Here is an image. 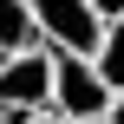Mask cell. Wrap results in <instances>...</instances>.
Returning <instances> with one entry per match:
<instances>
[{"mask_svg": "<svg viewBox=\"0 0 124 124\" xmlns=\"http://www.w3.org/2000/svg\"><path fill=\"white\" fill-rule=\"evenodd\" d=\"M33 26L46 52H78V59H92L105 39V20L92 13V0H33Z\"/></svg>", "mask_w": 124, "mask_h": 124, "instance_id": "obj_1", "label": "cell"}, {"mask_svg": "<svg viewBox=\"0 0 124 124\" xmlns=\"http://www.w3.org/2000/svg\"><path fill=\"white\" fill-rule=\"evenodd\" d=\"M52 111H59V118L105 124V111H111V85L98 78L92 59H78V52H52Z\"/></svg>", "mask_w": 124, "mask_h": 124, "instance_id": "obj_2", "label": "cell"}, {"mask_svg": "<svg viewBox=\"0 0 124 124\" xmlns=\"http://www.w3.org/2000/svg\"><path fill=\"white\" fill-rule=\"evenodd\" d=\"M0 111H52V52H13L0 59Z\"/></svg>", "mask_w": 124, "mask_h": 124, "instance_id": "obj_3", "label": "cell"}, {"mask_svg": "<svg viewBox=\"0 0 124 124\" xmlns=\"http://www.w3.org/2000/svg\"><path fill=\"white\" fill-rule=\"evenodd\" d=\"M33 46H39L33 0H0V59H13V52H33Z\"/></svg>", "mask_w": 124, "mask_h": 124, "instance_id": "obj_4", "label": "cell"}, {"mask_svg": "<svg viewBox=\"0 0 124 124\" xmlns=\"http://www.w3.org/2000/svg\"><path fill=\"white\" fill-rule=\"evenodd\" d=\"M92 65H98V78L111 85V98H124V20H118V26H105V39H98Z\"/></svg>", "mask_w": 124, "mask_h": 124, "instance_id": "obj_5", "label": "cell"}, {"mask_svg": "<svg viewBox=\"0 0 124 124\" xmlns=\"http://www.w3.org/2000/svg\"><path fill=\"white\" fill-rule=\"evenodd\" d=\"M92 13H98L105 26H118V20H124V0H92Z\"/></svg>", "mask_w": 124, "mask_h": 124, "instance_id": "obj_6", "label": "cell"}, {"mask_svg": "<svg viewBox=\"0 0 124 124\" xmlns=\"http://www.w3.org/2000/svg\"><path fill=\"white\" fill-rule=\"evenodd\" d=\"M33 124H85V118H59V111H39Z\"/></svg>", "mask_w": 124, "mask_h": 124, "instance_id": "obj_7", "label": "cell"}, {"mask_svg": "<svg viewBox=\"0 0 124 124\" xmlns=\"http://www.w3.org/2000/svg\"><path fill=\"white\" fill-rule=\"evenodd\" d=\"M105 124H124V98H111V111H105Z\"/></svg>", "mask_w": 124, "mask_h": 124, "instance_id": "obj_8", "label": "cell"}]
</instances>
